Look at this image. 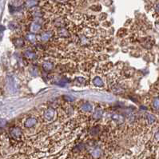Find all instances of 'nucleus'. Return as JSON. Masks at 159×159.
<instances>
[{
    "instance_id": "obj_13",
    "label": "nucleus",
    "mask_w": 159,
    "mask_h": 159,
    "mask_svg": "<svg viewBox=\"0 0 159 159\" xmlns=\"http://www.w3.org/2000/svg\"><path fill=\"white\" fill-rule=\"evenodd\" d=\"M26 39H27L28 42H32V43H34L37 41L36 36L34 34H29L26 35Z\"/></svg>"
},
{
    "instance_id": "obj_20",
    "label": "nucleus",
    "mask_w": 159,
    "mask_h": 159,
    "mask_svg": "<svg viewBox=\"0 0 159 159\" xmlns=\"http://www.w3.org/2000/svg\"><path fill=\"white\" fill-rule=\"evenodd\" d=\"M154 11H155V12L157 14H158L159 15V1H158L156 3H155V5H154Z\"/></svg>"
},
{
    "instance_id": "obj_17",
    "label": "nucleus",
    "mask_w": 159,
    "mask_h": 159,
    "mask_svg": "<svg viewBox=\"0 0 159 159\" xmlns=\"http://www.w3.org/2000/svg\"><path fill=\"white\" fill-rule=\"evenodd\" d=\"M25 56L27 58H30V59H34L35 58V54L31 52V51H27L25 53Z\"/></svg>"
},
{
    "instance_id": "obj_16",
    "label": "nucleus",
    "mask_w": 159,
    "mask_h": 159,
    "mask_svg": "<svg viewBox=\"0 0 159 159\" xmlns=\"http://www.w3.org/2000/svg\"><path fill=\"white\" fill-rule=\"evenodd\" d=\"M69 31L66 29H60L59 30V35L62 37H67L69 36Z\"/></svg>"
},
{
    "instance_id": "obj_12",
    "label": "nucleus",
    "mask_w": 159,
    "mask_h": 159,
    "mask_svg": "<svg viewBox=\"0 0 159 159\" xmlns=\"http://www.w3.org/2000/svg\"><path fill=\"white\" fill-rule=\"evenodd\" d=\"M112 119H113L114 122H116L121 123L124 121V117H123L122 115H119V114H114V115L112 116Z\"/></svg>"
},
{
    "instance_id": "obj_2",
    "label": "nucleus",
    "mask_w": 159,
    "mask_h": 159,
    "mask_svg": "<svg viewBox=\"0 0 159 159\" xmlns=\"http://www.w3.org/2000/svg\"><path fill=\"white\" fill-rule=\"evenodd\" d=\"M37 122H38V120H37L35 117H30L25 121L24 126L26 128H27V129H30V128H32V127L35 126Z\"/></svg>"
},
{
    "instance_id": "obj_5",
    "label": "nucleus",
    "mask_w": 159,
    "mask_h": 159,
    "mask_svg": "<svg viewBox=\"0 0 159 159\" xmlns=\"http://www.w3.org/2000/svg\"><path fill=\"white\" fill-rule=\"evenodd\" d=\"M102 114H103V111L101 109H96V110L94 111V113L93 114V117L96 120H98L101 117H102Z\"/></svg>"
},
{
    "instance_id": "obj_1",
    "label": "nucleus",
    "mask_w": 159,
    "mask_h": 159,
    "mask_svg": "<svg viewBox=\"0 0 159 159\" xmlns=\"http://www.w3.org/2000/svg\"><path fill=\"white\" fill-rule=\"evenodd\" d=\"M10 135L14 140L18 141V140L21 139L22 136H23L22 129L18 126H15V127H13V128L10 129Z\"/></svg>"
},
{
    "instance_id": "obj_4",
    "label": "nucleus",
    "mask_w": 159,
    "mask_h": 159,
    "mask_svg": "<svg viewBox=\"0 0 159 159\" xmlns=\"http://www.w3.org/2000/svg\"><path fill=\"white\" fill-rule=\"evenodd\" d=\"M146 119L149 125H153V123L156 122V117L151 114H146Z\"/></svg>"
},
{
    "instance_id": "obj_8",
    "label": "nucleus",
    "mask_w": 159,
    "mask_h": 159,
    "mask_svg": "<svg viewBox=\"0 0 159 159\" xmlns=\"http://www.w3.org/2000/svg\"><path fill=\"white\" fill-rule=\"evenodd\" d=\"M101 154H102V150L99 148H95L91 152V156L93 157L94 158H98L101 156Z\"/></svg>"
},
{
    "instance_id": "obj_21",
    "label": "nucleus",
    "mask_w": 159,
    "mask_h": 159,
    "mask_svg": "<svg viewBox=\"0 0 159 159\" xmlns=\"http://www.w3.org/2000/svg\"><path fill=\"white\" fill-rule=\"evenodd\" d=\"M6 121L3 118H0V127H3V126H6Z\"/></svg>"
},
{
    "instance_id": "obj_19",
    "label": "nucleus",
    "mask_w": 159,
    "mask_h": 159,
    "mask_svg": "<svg viewBox=\"0 0 159 159\" xmlns=\"http://www.w3.org/2000/svg\"><path fill=\"white\" fill-rule=\"evenodd\" d=\"M22 2H23L22 0H12L13 5H15V6H19V5H21Z\"/></svg>"
},
{
    "instance_id": "obj_14",
    "label": "nucleus",
    "mask_w": 159,
    "mask_h": 159,
    "mask_svg": "<svg viewBox=\"0 0 159 159\" xmlns=\"http://www.w3.org/2000/svg\"><path fill=\"white\" fill-rule=\"evenodd\" d=\"M153 108L155 110H159V98L157 97V98H154L153 100Z\"/></svg>"
},
{
    "instance_id": "obj_7",
    "label": "nucleus",
    "mask_w": 159,
    "mask_h": 159,
    "mask_svg": "<svg viewBox=\"0 0 159 159\" xmlns=\"http://www.w3.org/2000/svg\"><path fill=\"white\" fill-rule=\"evenodd\" d=\"M25 5L27 8H32L38 5V1L37 0H27Z\"/></svg>"
},
{
    "instance_id": "obj_9",
    "label": "nucleus",
    "mask_w": 159,
    "mask_h": 159,
    "mask_svg": "<svg viewBox=\"0 0 159 159\" xmlns=\"http://www.w3.org/2000/svg\"><path fill=\"white\" fill-rule=\"evenodd\" d=\"M82 111H84V112H91L92 110H93V106H92V105L90 103L87 102V103H85V104L82 105Z\"/></svg>"
},
{
    "instance_id": "obj_3",
    "label": "nucleus",
    "mask_w": 159,
    "mask_h": 159,
    "mask_svg": "<svg viewBox=\"0 0 159 159\" xmlns=\"http://www.w3.org/2000/svg\"><path fill=\"white\" fill-rule=\"evenodd\" d=\"M54 114H55V111H54V109H46L45 112H44V118H45L46 120L51 121L54 117Z\"/></svg>"
},
{
    "instance_id": "obj_11",
    "label": "nucleus",
    "mask_w": 159,
    "mask_h": 159,
    "mask_svg": "<svg viewBox=\"0 0 159 159\" xmlns=\"http://www.w3.org/2000/svg\"><path fill=\"white\" fill-rule=\"evenodd\" d=\"M51 36H52V33L47 31V32L42 34V36H41V40L42 42H47V41H49V39H51Z\"/></svg>"
},
{
    "instance_id": "obj_10",
    "label": "nucleus",
    "mask_w": 159,
    "mask_h": 159,
    "mask_svg": "<svg viewBox=\"0 0 159 159\" xmlns=\"http://www.w3.org/2000/svg\"><path fill=\"white\" fill-rule=\"evenodd\" d=\"M40 29H41V26L39 23H33L32 24L30 25V30H31V32L36 33V32L39 31Z\"/></svg>"
},
{
    "instance_id": "obj_6",
    "label": "nucleus",
    "mask_w": 159,
    "mask_h": 159,
    "mask_svg": "<svg viewBox=\"0 0 159 159\" xmlns=\"http://www.w3.org/2000/svg\"><path fill=\"white\" fill-rule=\"evenodd\" d=\"M93 82L94 84V86L98 87H103V85H104L102 79L100 78V77H95V78H94Z\"/></svg>"
},
{
    "instance_id": "obj_18",
    "label": "nucleus",
    "mask_w": 159,
    "mask_h": 159,
    "mask_svg": "<svg viewBox=\"0 0 159 159\" xmlns=\"http://www.w3.org/2000/svg\"><path fill=\"white\" fill-rule=\"evenodd\" d=\"M23 44H24V42H23L21 39H18L15 40V45L17 47H21L22 46H23Z\"/></svg>"
},
{
    "instance_id": "obj_15",
    "label": "nucleus",
    "mask_w": 159,
    "mask_h": 159,
    "mask_svg": "<svg viewBox=\"0 0 159 159\" xmlns=\"http://www.w3.org/2000/svg\"><path fill=\"white\" fill-rule=\"evenodd\" d=\"M42 67L46 70H51L53 68V64L50 63V62H45V63L42 64Z\"/></svg>"
}]
</instances>
